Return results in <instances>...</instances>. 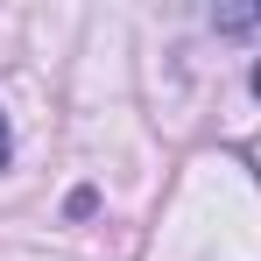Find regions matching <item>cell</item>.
I'll return each mask as SVG.
<instances>
[{
	"mask_svg": "<svg viewBox=\"0 0 261 261\" xmlns=\"http://www.w3.org/2000/svg\"><path fill=\"white\" fill-rule=\"evenodd\" d=\"M14 163V127H7V113H0V170Z\"/></svg>",
	"mask_w": 261,
	"mask_h": 261,
	"instance_id": "obj_2",
	"label": "cell"
},
{
	"mask_svg": "<svg viewBox=\"0 0 261 261\" xmlns=\"http://www.w3.org/2000/svg\"><path fill=\"white\" fill-rule=\"evenodd\" d=\"M254 92H261V64H254Z\"/></svg>",
	"mask_w": 261,
	"mask_h": 261,
	"instance_id": "obj_3",
	"label": "cell"
},
{
	"mask_svg": "<svg viewBox=\"0 0 261 261\" xmlns=\"http://www.w3.org/2000/svg\"><path fill=\"white\" fill-rule=\"evenodd\" d=\"M212 29H219V36H240V29H261V7H219V14H212Z\"/></svg>",
	"mask_w": 261,
	"mask_h": 261,
	"instance_id": "obj_1",
	"label": "cell"
}]
</instances>
